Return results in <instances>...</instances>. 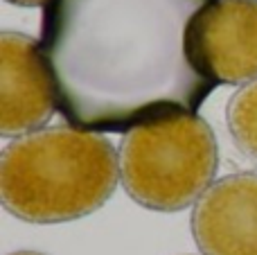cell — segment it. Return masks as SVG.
I'll return each instance as SVG.
<instances>
[{
	"label": "cell",
	"mask_w": 257,
	"mask_h": 255,
	"mask_svg": "<svg viewBox=\"0 0 257 255\" xmlns=\"http://www.w3.org/2000/svg\"><path fill=\"white\" fill-rule=\"evenodd\" d=\"M214 0H50L41 57L70 126L122 134L190 115L217 81L196 48Z\"/></svg>",
	"instance_id": "obj_1"
},
{
	"label": "cell",
	"mask_w": 257,
	"mask_h": 255,
	"mask_svg": "<svg viewBox=\"0 0 257 255\" xmlns=\"http://www.w3.org/2000/svg\"><path fill=\"white\" fill-rule=\"evenodd\" d=\"M120 152L108 138L75 126H48L16 138L0 156V199L27 224L88 217L113 197Z\"/></svg>",
	"instance_id": "obj_2"
},
{
	"label": "cell",
	"mask_w": 257,
	"mask_h": 255,
	"mask_svg": "<svg viewBox=\"0 0 257 255\" xmlns=\"http://www.w3.org/2000/svg\"><path fill=\"white\" fill-rule=\"evenodd\" d=\"M219 170L214 131L196 113L131 129L120 143V179L147 210L178 212L196 206Z\"/></svg>",
	"instance_id": "obj_3"
},
{
	"label": "cell",
	"mask_w": 257,
	"mask_h": 255,
	"mask_svg": "<svg viewBox=\"0 0 257 255\" xmlns=\"http://www.w3.org/2000/svg\"><path fill=\"white\" fill-rule=\"evenodd\" d=\"M57 108L41 45L21 32L0 34V134L23 138L48 124Z\"/></svg>",
	"instance_id": "obj_4"
},
{
	"label": "cell",
	"mask_w": 257,
	"mask_h": 255,
	"mask_svg": "<svg viewBox=\"0 0 257 255\" xmlns=\"http://www.w3.org/2000/svg\"><path fill=\"white\" fill-rule=\"evenodd\" d=\"M190 224L203 255H257V174L237 172L212 183Z\"/></svg>",
	"instance_id": "obj_5"
},
{
	"label": "cell",
	"mask_w": 257,
	"mask_h": 255,
	"mask_svg": "<svg viewBox=\"0 0 257 255\" xmlns=\"http://www.w3.org/2000/svg\"><path fill=\"white\" fill-rule=\"evenodd\" d=\"M196 48L217 84L257 81V0H214L199 18Z\"/></svg>",
	"instance_id": "obj_6"
},
{
	"label": "cell",
	"mask_w": 257,
	"mask_h": 255,
	"mask_svg": "<svg viewBox=\"0 0 257 255\" xmlns=\"http://www.w3.org/2000/svg\"><path fill=\"white\" fill-rule=\"evenodd\" d=\"M226 122L239 152L257 161V81L241 86L228 99Z\"/></svg>",
	"instance_id": "obj_7"
},
{
	"label": "cell",
	"mask_w": 257,
	"mask_h": 255,
	"mask_svg": "<svg viewBox=\"0 0 257 255\" xmlns=\"http://www.w3.org/2000/svg\"><path fill=\"white\" fill-rule=\"evenodd\" d=\"M7 3L16 5V7H25V9H34V7H45L50 0H7Z\"/></svg>",
	"instance_id": "obj_8"
},
{
	"label": "cell",
	"mask_w": 257,
	"mask_h": 255,
	"mask_svg": "<svg viewBox=\"0 0 257 255\" xmlns=\"http://www.w3.org/2000/svg\"><path fill=\"white\" fill-rule=\"evenodd\" d=\"M9 255H45V253H39V251H16V253H9Z\"/></svg>",
	"instance_id": "obj_9"
}]
</instances>
